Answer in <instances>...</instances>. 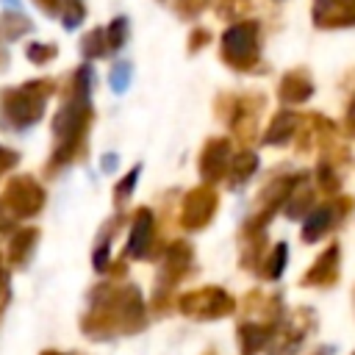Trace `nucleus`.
<instances>
[{
	"mask_svg": "<svg viewBox=\"0 0 355 355\" xmlns=\"http://www.w3.org/2000/svg\"><path fill=\"white\" fill-rule=\"evenodd\" d=\"M147 322V302L139 286L103 283L92 291V305L80 319V330L94 341H108L116 336L141 333Z\"/></svg>",
	"mask_w": 355,
	"mask_h": 355,
	"instance_id": "1",
	"label": "nucleus"
},
{
	"mask_svg": "<svg viewBox=\"0 0 355 355\" xmlns=\"http://www.w3.org/2000/svg\"><path fill=\"white\" fill-rule=\"evenodd\" d=\"M194 272V247L186 239H175L161 252V266L153 286V311L166 313L175 308V288Z\"/></svg>",
	"mask_w": 355,
	"mask_h": 355,
	"instance_id": "2",
	"label": "nucleus"
},
{
	"mask_svg": "<svg viewBox=\"0 0 355 355\" xmlns=\"http://www.w3.org/2000/svg\"><path fill=\"white\" fill-rule=\"evenodd\" d=\"M219 61L233 72H252L261 67V25L255 19H236L219 36Z\"/></svg>",
	"mask_w": 355,
	"mask_h": 355,
	"instance_id": "3",
	"label": "nucleus"
},
{
	"mask_svg": "<svg viewBox=\"0 0 355 355\" xmlns=\"http://www.w3.org/2000/svg\"><path fill=\"white\" fill-rule=\"evenodd\" d=\"M175 308L180 316L194 319V322H216L225 316H233L239 311L236 297L222 288V286H200V288H189L183 294L175 297Z\"/></svg>",
	"mask_w": 355,
	"mask_h": 355,
	"instance_id": "4",
	"label": "nucleus"
},
{
	"mask_svg": "<svg viewBox=\"0 0 355 355\" xmlns=\"http://www.w3.org/2000/svg\"><path fill=\"white\" fill-rule=\"evenodd\" d=\"M316 330V313L313 308H294L286 311L280 327L275 330L272 341L266 344V355H300V349L305 347L308 336Z\"/></svg>",
	"mask_w": 355,
	"mask_h": 355,
	"instance_id": "5",
	"label": "nucleus"
},
{
	"mask_svg": "<svg viewBox=\"0 0 355 355\" xmlns=\"http://www.w3.org/2000/svg\"><path fill=\"white\" fill-rule=\"evenodd\" d=\"M355 211V197H347V194H336L330 197L327 202L316 205L305 219H302V230H300V239L305 244H316L319 239H324L330 230H336L338 225H344V219Z\"/></svg>",
	"mask_w": 355,
	"mask_h": 355,
	"instance_id": "6",
	"label": "nucleus"
},
{
	"mask_svg": "<svg viewBox=\"0 0 355 355\" xmlns=\"http://www.w3.org/2000/svg\"><path fill=\"white\" fill-rule=\"evenodd\" d=\"M219 211V191L208 183H200L194 189H189L180 200V214H178V225L189 233L205 230L214 216Z\"/></svg>",
	"mask_w": 355,
	"mask_h": 355,
	"instance_id": "7",
	"label": "nucleus"
},
{
	"mask_svg": "<svg viewBox=\"0 0 355 355\" xmlns=\"http://www.w3.org/2000/svg\"><path fill=\"white\" fill-rule=\"evenodd\" d=\"M263 108H266V97L261 92L236 94V103H233L227 128H230L233 139L241 141V147H250L258 139L255 133H258V119H261V111Z\"/></svg>",
	"mask_w": 355,
	"mask_h": 355,
	"instance_id": "8",
	"label": "nucleus"
},
{
	"mask_svg": "<svg viewBox=\"0 0 355 355\" xmlns=\"http://www.w3.org/2000/svg\"><path fill=\"white\" fill-rule=\"evenodd\" d=\"M230 158H233V153H230V139L227 136L205 139V144L197 155V172L202 178V183H208V186L222 183L230 172Z\"/></svg>",
	"mask_w": 355,
	"mask_h": 355,
	"instance_id": "9",
	"label": "nucleus"
},
{
	"mask_svg": "<svg viewBox=\"0 0 355 355\" xmlns=\"http://www.w3.org/2000/svg\"><path fill=\"white\" fill-rule=\"evenodd\" d=\"M291 183H294V175H277V178H272V180L258 191L255 208H252V214H250L244 222H250V225H255V227H269V222L275 219V214L283 211V202H286V197H288Z\"/></svg>",
	"mask_w": 355,
	"mask_h": 355,
	"instance_id": "10",
	"label": "nucleus"
},
{
	"mask_svg": "<svg viewBox=\"0 0 355 355\" xmlns=\"http://www.w3.org/2000/svg\"><path fill=\"white\" fill-rule=\"evenodd\" d=\"M125 255L133 261L161 258V250L155 247V214H153V208H147V205L136 208V214L130 219V236H128Z\"/></svg>",
	"mask_w": 355,
	"mask_h": 355,
	"instance_id": "11",
	"label": "nucleus"
},
{
	"mask_svg": "<svg viewBox=\"0 0 355 355\" xmlns=\"http://www.w3.org/2000/svg\"><path fill=\"white\" fill-rule=\"evenodd\" d=\"M338 277H341V244L330 241L313 258V263L300 275V286L302 288H333Z\"/></svg>",
	"mask_w": 355,
	"mask_h": 355,
	"instance_id": "12",
	"label": "nucleus"
},
{
	"mask_svg": "<svg viewBox=\"0 0 355 355\" xmlns=\"http://www.w3.org/2000/svg\"><path fill=\"white\" fill-rule=\"evenodd\" d=\"M277 327H280V322H266V319L241 316L239 324H236L239 355H261V352H266V344L272 341V336H275Z\"/></svg>",
	"mask_w": 355,
	"mask_h": 355,
	"instance_id": "13",
	"label": "nucleus"
},
{
	"mask_svg": "<svg viewBox=\"0 0 355 355\" xmlns=\"http://www.w3.org/2000/svg\"><path fill=\"white\" fill-rule=\"evenodd\" d=\"M311 22L322 31L355 28V0H313Z\"/></svg>",
	"mask_w": 355,
	"mask_h": 355,
	"instance_id": "14",
	"label": "nucleus"
},
{
	"mask_svg": "<svg viewBox=\"0 0 355 355\" xmlns=\"http://www.w3.org/2000/svg\"><path fill=\"white\" fill-rule=\"evenodd\" d=\"M316 197H319V189L313 183V175L311 172H294V183H291L288 197L283 202V214L288 219H305L316 208Z\"/></svg>",
	"mask_w": 355,
	"mask_h": 355,
	"instance_id": "15",
	"label": "nucleus"
},
{
	"mask_svg": "<svg viewBox=\"0 0 355 355\" xmlns=\"http://www.w3.org/2000/svg\"><path fill=\"white\" fill-rule=\"evenodd\" d=\"M263 255H266V227L241 222V227H239V269L258 272Z\"/></svg>",
	"mask_w": 355,
	"mask_h": 355,
	"instance_id": "16",
	"label": "nucleus"
},
{
	"mask_svg": "<svg viewBox=\"0 0 355 355\" xmlns=\"http://www.w3.org/2000/svg\"><path fill=\"white\" fill-rule=\"evenodd\" d=\"M316 86H313V78L308 69L302 67H294L288 72L280 75V83H277V97L283 105H300V103H308L313 97Z\"/></svg>",
	"mask_w": 355,
	"mask_h": 355,
	"instance_id": "17",
	"label": "nucleus"
},
{
	"mask_svg": "<svg viewBox=\"0 0 355 355\" xmlns=\"http://www.w3.org/2000/svg\"><path fill=\"white\" fill-rule=\"evenodd\" d=\"M300 125H302L300 114L286 105V108L275 111V116L269 119V125H266V130L261 136V144H266V147H283V144H288V141L297 139Z\"/></svg>",
	"mask_w": 355,
	"mask_h": 355,
	"instance_id": "18",
	"label": "nucleus"
},
{
	"mask_svg": "<svg viewBox=\"0 0 355 355\" xmlns=\"http://www.w3.org/2000/svg\"><path fill=\"white\" fill-rule=\"evenodd\" d=\"M286 266H288V244H286V241H275V244L266 250V255H263V261H261V266H258L255 275H258L261 280H266V283H275V280L283 277Z\"/></svg>",
	"mask_w": 355,
	"mask_h": 355,
	"instance_id": "19",
	"label": "nucleus"
},
{
	"mask_svg": "<svg viewBox=\"0 0 355 355\" xmlns=\"http://www.w3.org/2000/svg\"><path fill=\"white\" fill-rule=\"evenodd\" d=\"M255 172H258V155H255L250 147H241V150L230 158V172H227L230 186H241V183H247Z\"/></svg>",
	"mask_w": 355,
	"mask_h": 355,
	"instance_id": "20",
	"label": "nucleus"
},
{
	"mask_svg": "<svg viewBox=\"0 0 355 355\" xmlns=\"http://www.w3.org/2000/svg\"><path fill=\"white\" fill-rule=\"evenodd\" d=\"M313 183H316V189H319V194L322 197H336L338 194V189H341V178H338V166L330 161V158H319V164H316V169H313Z\"/></svg>",
	"mask_w": 355,
	"mask_h": 355,
	"instance_id": "21",
	"label": "nucleus"
},
{
	"mask_svg": "<svg viewBox=\"0 0 355 355\" xmlns=\"http://www.w3.org/2000/svg\"><path fill=\"white\" fill-rule=\"evenodd\" d=\"M125 39H128V19H125V17L111 19V25H108V31H105V44H108V50H119V47L125 44Z\"/></svg>",
	"mask_w": 355,
	"mask_h": 355,
	"instance_id": "22",
	"label": "nucleus"
},
{
	"mask_svg": "<svg viewBox=\"0 0 355 355\" xmlns=\"http://www.w3.org/2000/svg\"><path fill=\"white\" fill-rule=\"evenodd\" d=\"M208 6H211V0H175L172 3L175 14L183 17V19H197Z\"/></svg>",
	"mask_w": 355,
	"mask_h": 355,
	"instance_id": "23",
	"label": "nucleus"
},
{
	"mask_svg": "<svg viewBox=\"0 0 355 355\" xmlns=\"http://www.w3.org/2000/svg\"><path fill=\"white\" fill-rule=\"evenodd\" d=\"M105 50H108V44H105V33H103V31H92V33L83 36V53H86L89 58H97V55H103Z\"/></svg>",
	"mask_w": 355,
	"mask_h": 355,
	"instance_id": "24",
	"label": "nucleus"
},
{
	"mask_svg": "<svg viewBox=\"0 0 355 355\" xmlns=\"http://www.w3.org/2000/svg\"><path fill=\"white\" fill-rule=\"evenodd\" d=\"M139 175H141V166L136 164V166L116 183V191H114V194H116V202H125V200L133 194V189H136V183H139Z\"/></svg>",
	"mask_w": 355,
	"mask_h": 355,
	"instance_id": "25",
	"label": "nucleus"
},
{
	"mask_svg": "<svg viewBox=\"0 0 355 355\" xmlns=\"http://www.w3.org/2000/svg\"><path fill=\"white\" fill-rule=\"evenodd\" d=\"M130 75H133V69H130V64H116V67H111V75H108V80H111V89L114 92H125L128 89V83H130Z\"/></svg>",
	"mask_w": 355,
	"mask_h": 355,
	"instance_id": "26",
	"label": "nucleus"
},
{
	"mask_svg": "<svg viewBox=\"0 0 355 355\" xmlns=\"http://www.w3.org/2000/svg\"><path fill=\"white\" fill-rule=\"evenodd\" d=\"M208 42H211V31H208V28H191V33H189V39H186V44H189V53H191V55H194V53H200Z\"/></svg>",
	"mask_w": 355,
	"mask_h": 355,
	"instance_id": "27",
	"label": "nucleus"
},
{
	"mask_svg": "<svg viewBox=\"0 0 355 355\" xmlns=\"http://www.w3.org/2000/svg\"><path fill=\"white\" fill-rule=\"evenodd\" d=\"M241 8H247V0H219V14L236 17Z\"/></svg>",
	"mask_w": 355,
	"mask_h": 355,
	"instance_id": "28",
	"label": "nucleus"
},
{
	"mask_svg": "<svg viewBox=\"0 0 355 355\" xmlns=\"http://www.w3.org/2000/svg\"><path fill=\"white\" fill-rule=\"evenodd\" d=\"M344 133L355 139V97L347 103V111H344Z\"/></svg>",
	"mask_w": 355,
	"mask_h": 355,
	"instance_id": "29",
	"label": "nucleus"
},
{
	"mask_svg": "<svg viewBox=\"0 0 355 355\" xmlns=\"http://www.w3.org/2000/svg\"><path fill=\"white\" fill-rule=\"evenodd\" d=\"M116 166V155H108L105 161H103V169H114Z\"/></svg>",
	"mask_w": 355,
	"mask_h": 355,
	"instance_id": "30",
	"label": "nucleus"
},
{
	"mask_svg": "<svg viewBox=\"0 0 355 355\" xmlns=\"http://www.w3.org/2000/svg\"><path fill=\"white\" fill-rule=\"evenodd\" d=\"M42 355H64V352H55V349H44Z\"/></svg>",
	"mask_w": 355,
	"mask_h": 355,
	"instance_id": "31",
	"label": "nucleus"
},
{
	"mask_svg": "<svg viewBox=\"0 0 355 355\" xmlns=\"http://www.w3.org/2000/svg\"><path fill=\"white\" fill-rule=\"evenodd\" d=\"M6 3H17V0H6Z\"/></svg>",
	"mask_w": 355,
	"mask_h": 355,
	"instance_id": "32",
	"label": "nucleus"
},
{
	"mask_svg": "<svg viewBox=\"0 0 355 355\" xmlns=\"http://www.w3.org/2000/svg\"><path fill=\"white\" fill-rule=\"evenodd\" d=\"M352 297H355V288H352Z\"/></svg>",
	"mask_w": 355,
	"mask_h": 355,
	"instance_id": "33",
	"label": "nucleus"
},
{
	"mask_svg": "<svg viewBox=\"0 0 355 355\" xmlns=\"http://www.w3.org/2000/svg\"><path fill=\"white\" fill-rule=\"evenodd\" d=\"M75 355H83V352H75Z\"/></svg>",
	"mask_w": 355,
	"mask_h": 355,
	"instance_id": "34",
	"label": "nucleus"
},
{
	"mask_svg": "<svg viewBox=\"0 0 355 355\" xmlns=\"http://www.w3.org/2000/svg\"><path fill=\"white\" fill-rule=\"evenodd\" d=\"M352 355H355V352H352Z\"/></svg>",
	"mask_w": 355,
	"mask_h": 355,
	"instance_id": "35",
	"label": "nucleus"
}]
</instances>
